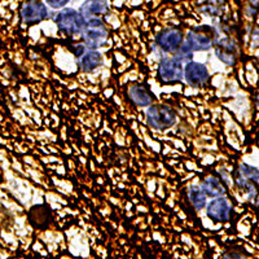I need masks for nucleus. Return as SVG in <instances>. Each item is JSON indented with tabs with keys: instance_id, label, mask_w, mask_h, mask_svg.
Instances as JSON below:
<instances>
[{
	"instance_id": "nucleus-1",
	"label": "nucleus",
	"mask_w": 259,
	"mask_h": 259,
	"mask_svg": "<svg viewBox=\"0 0 259 259\" xmlns=\"http://www.w3.org/2000/svg\"><path fill=\"white\" fill-rule=\"evenodd\" d=\"M80 34L83 35L85 46L91 50H96L103 46L108 39V30L99 18H89L85 21Z\"/></svg>"
},
{
	"instance_id": "nucleus-21",
	"label": "nucleus",
	"mask_w": 259,
	"mask_h": 259,
	"mask_svg": "<svg viewBox=\"0 0 259 259\" xmlns=\"http://www.w3.org/2000/svg\"><path fill=\"white\" fill-rule=\"evenodd\" d=\"M3 182V177H2V174H0V183Z\"/></svg>"
},
{
	"instance_id": "nucleus-14",
	"label": "nucleus",
	"mask_w": 259,
	"mask_h": 259,
	"mask_svg": "<svg viewBox=\"0 0 259 259\" xmlns=\"http://www.w3.org/2000/svg\"><path fill=\"white\" fill-rule=\"evenodd\" d=\"M201 189L203 191V193L206 194V197L209 196L211 198H217L224 194V187L222 186L221 180L214 177H209L203 180Z\"/></svg>"
},
{
	"instance_id": "nucleus-18",
	"label": "nucleus",
	"mask_w": 259,
	"mask_h": 259,
	"mask_svg": "<svg viewBox=\"0 0 259 259\" xmlns=\"http://www.w3.org/2000/svg\"><path fill=\"white\" fill-rule=\"evenodd\" d=\"M177 53H178L177 59H179L182 62L184 61V60L189 61V60L192 59V55H193V52H192V50L188 47V45H187V43L184 46H180V47L178 48Z\"/></svg>"
},
{
	"instance_id": "nucleus-9",
	"label": "nucleus",
	"mask_w": 259,
	"mask_h": 259,
	"mask_svg": "<svg viewBox=\"0 0 259 259\" xmlns=\"http://www.w3.org/2000/svg\"><path fill=\"white\" fill-rule=\"evenodd\" d=\"M184 78L189 85L200 87L209 79V70L205 65L200 64V62L188 61L184 68Z\"/></svg>"
},
{
	"instance_id": "nucleus-19",
	"label": "nucleus",
	"mask_w": 259,
	"mask_h": 259,
	"mask_svg": "<svg viewBox=\"0 0 259 259\" xmlns=\"http://www.w3.org/2000/svg\"><path fill=\"white\" fill-rule=\"evenodd\" d=\"M223 259H246V256H245L244 254L239 253V251L231 250V251H228V253L224 254Z\"/></svg>"
},
{
	"instance_id": "nucleus-8",
	"label": "nucleus",
	"mask_w": 259,
	"mask_h": 259,
	"mask_svg": "<svg viewBox=\"0 0 259 259\" xmlns=\"http://www.w3.org/2000/svg\"><path fill=\"white\" fill-rule=\"evenodd\" d=\"M159 77L165 82H179L183 78V62L177 57H165L159 64Z\"/></svg>"
},
{
	"instance_id": "nucleus-6",
	"label": "nucleus",
	"mask_w": 259,
	"mask_h": 259,
	"mask_svg": "<svg viewBox=\"0 0 259 259\" xmlns=\"http://www.w3.org/2000/svg\"><path fill=\"white\" fill-rule=\"evenodd\" d=\"M48 9L40 0H27L21 8V18L25 24H38L48 18Z\"/></svg>"
},
{
	"instance_id": "nucleus-5",
	"label": "nucleus",
	"mask_w": 259,
	"mask_h": 259,
	"mask_svg": "<svg viewBox=\"0 0 259 259\" xmlns=\"http://www.w3.org/2000/svg\"><path fill=\"white\" fill-rule=\"evenodd\" d=\"M215 53L222 62L227 65H235L237 60V45L231 36H219L214 39Z\"/></svg>"
},
{
	"instance_id": "nucleus-12",
	"label": "nucleus",
	"mask_w": 259,
	"mask_h": 259,
	"mask_svg": "<svg viewBox=\"0 0 259 259\" xmlns=\"http://www.w3.org/2000/svg\"><path fill=\"white\" fill-rule=\"evenodd\" d=\"M101 64H103V56H101V53L96 52V51H89V52L83 53L80 57V68L85 73H92Z\"/></svg>"
},
{
	"instance_id": "nucleus-2",
	"label": "nucleus",
	"mask_w": 259,
	"mask_h": 259,
	"mask_svg": "<svg viewBox=\"0 0 259 259\" xmlns=\"http://www.w3.org/2000/svg\"><path fill=\"white\" fill-rule=\"evenodd\" d=\"M147 121L152 128L166 130L177 123V113L166 105L150 106L147 112Z\"/></svg>"
},
{
	"instance_id": "nucleus-15",
	"label": "nucleus",
	"mask_w": 259,
	"mask_h": 259,
	"mask_svg": "<svg viewBox=\"0 0 259 259\" xmlns=\"http://www.w3.org/2000/svg\"><path fill=\"white\" fill-rule=\"evenodd\" d=\"M224 7V0H197V8L200 12L206 13L211 17L221 16Z\"/></svg>"
},
{
	"instance_id": "nucleus-20",
	"label": "nucleus",
	"mask_w": 259,
	"mask_h": 259,
	"mask_svg": "<svg viewBox=\"0 0 259 259\" xmlns=\"http://www.w3.org/2000/svg\"><path fill=\"white\" fill-rule=\"evenodd\" d=\"M70 0H47V4L52 8H62L69 3Z\"/></svg>"
},
{
	"instance_id": "nucleus-13",
	"label": "nucleus",
	"mask_w": 259,
	"mask_h": 259,
	"mask_svg": "<svg viewBox=\"0 0 259 259\" xmlns=\"http://www.w3.org/2000/svg\"><path fill=\"white\" fill-rule=\"evenodd\" d=\"M128 96L138 106H148L153 101L152 95L142 85H131L128 89Z\"/></svg>"
},
{
	"instance_id": "nucleus-16",
	"label": "nucleus",
	"mask_w": 259,
	"mask_h": 259,
	"mask_svg": "<svg viewBox=\"0 0 259 259\" xmlns=\"http://www.w3.org/2000/svg\"><path fill=\"white\" fill-rule=\"evenodd\" d=\"M189 201H191L192 206L196 210H201L206 205V194L203 193L202 189L197 186H193L189 188L188 192Z\"/></svg>"
},
{
	"instance_id": "nucleus-4",
	"label": "nucleus",
	"mask_w": 259,
	"mask_h": 259,
	"mask_svg": "<svg viewBox=\"0 0 259 259\" xmlns=\"http://www.w3.org/2000/svg\"><path fill=\"white\" fill-rule=\"evenodd\" d=\"M217 36V31L209 26H198L193 30H189L187 35V45L194 51H207L214 45V39Z\"/></svg>"
},
{
	"instance_id": "nucleus-17",
	"label": "nucleus",
	"mask_w": 259,
	"mask_h": 259,
	"mask_svg": "<svg viewBox=\"0 0 259 259\" xmlns=\"http://www.w3.org/2000/svg\"><path fill=\"white\" fill-rule=\"evenodd\" d=\"M240 177L245 178V179L253 180V182H258L259 174H258V168L253 167V166L245 165V163H241L239 168V174Z\"/></svg>"
},
{
	"instance_id": "nucleus-11",
	"label": "nucleus",
	"mask_w": 259,
	"mask_h": 259,
	"mask_svg": "<svg viewBox=\"0 0 259 259\" xmlns=\"http://www.w3.org/2000/svg\"><path fill=\"white\" fill-rule=\"evenodd\" d=\"M109 4L106 0H85L80 7L79 13L83 17H91L95 15H104L108 12Z\"/></svg>"
},
{
	"instance_id": "nucleus-7",
	"label": "nucleus",
	"mask_w": 259,
	"mask_h": 259,
	"mask_svg": "<svg viewBox=\"0 0 259 259\" xmlns=\"http://www.w3.org/2000/svg\"><path fill=\"white\" fill-rule=\"evenodd\" d=\"M183 32L177 27H166L157 35V45L163 52L174 53L183 45Z\"/></svg>"
},
{
	"instance_id": "nucleus-10",
	"label": "nucleus",
	"mask_w": 259,
	"mask_h": 259,
	"mask_svg": "<svg viewBox=\"0 0 259 259\" xmlns=\"http://www.w3.org/2000/svg\"><path fill=\"white\" fill-rule=\"evenodd\" d=\"M231 212H232V206H231L230 201L222 196L212 200L207 206V217L219 223L230 221Z\"/></svg>"
},
{
	"instance_id": "nucleus-3",
	"label": "nucleus",
	"mask_w": 259,
	"mask_h": 259,
	"mask_svg": "<svg viewBox=\"0 0 259 259\" xmlns=\"http://www.w3.org/2000/svg\"><path fill=\"white\" fill-rule=\"evenodd\" d=\"M57 26L62 32L68 34V35H75V34H80L84 26V17L77 12L75 9L66 8L62 9L61 12L57 13L56 18Z\"/></svg>"
}]
</instances>
